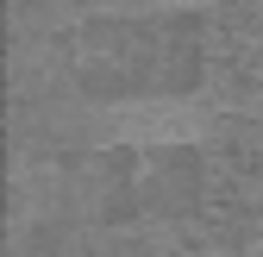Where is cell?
I'll list each match as a JSON object with an SVG mask.
<instances>
[{
    "label": "cell",
    "instance_id": "cell-1",
    "mask_svg": "<svg viewBox=\"0 0 263 257\" xmlns=\"http://www.w3.org/2000/svg\"><path fill=\"white\" fill-rule=\"evenodd\" d=\"M63 69L88 101H188L213 76V19L201 7L88 13L63 31Z\"/></svg>",
    "mask_w": 263,
    "mask_h": 257
}]
</instances>
